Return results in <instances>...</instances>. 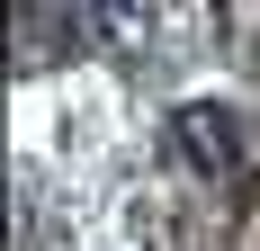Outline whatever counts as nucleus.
Returning <instances> with one entry per match:
<instances>
[{
    "instance_id": "1",
    "label": "nucleus",
    "mask_w": 260,
    "mask_h": 251,
    "mask_svg": "<svg viewBox=\"0 0 260 251\" xmlns=\"http://www.w3.org/2000/svg\"><path fill=\"white\" fill-rule=\"evenodd\" d=\"M171 152H180L198 179H224V171H242V117H234V108L188 99L180 117H171Z\"/></svg>"
}]
</instances>
